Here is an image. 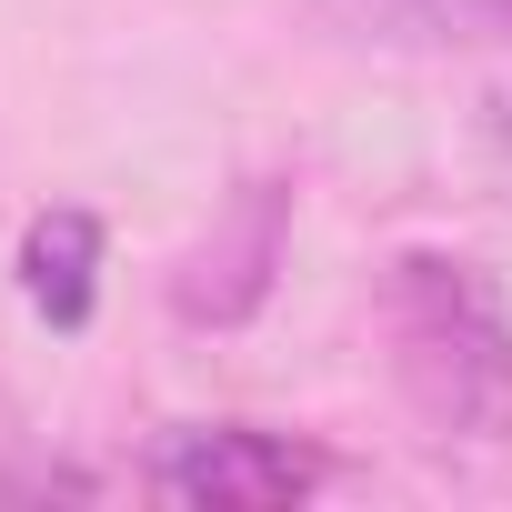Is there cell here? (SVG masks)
<instances>
[{
	"label": "cell",
	"instance_id": "obj_3",
	"mask_svg": "<svg viewBox=\"0 0 512 512\" xmlns=\"http://www.w3.org/2000/svg\"><path fill=\"white\" fill-rule=\"evenodd\" d=\"M282 231H292V191L282 181H241L211 231L171 262V312L191 332H241L251 312L272 302V272H282Z\"/></svg>",
	"mask_w": 512,
	"mask_h": 512
},
{
	"label": "cell",
	"instance_id": "obj_4",
	"mask_svg": "<svg viewBox=\"0 0 512 512\" xmlns=\"http://www.w3.org/2000/svg\"><path fill=\"white\" fill-rule=\"evenodd\" d=\"M21 302L51 322V332H81L91 302H101V221L81 201H51L31 231H21Z\"/></svg>",
	"mask_w": 512,
	"mask_h": 512
},
{
	"label": "cell",
	"instance_id": "obj_5",
	"mask_svg": "<svg viewBox=\"0 0 512 512\" xmlns=\"http://www.w3.org/2000/svg\"><path fill=\"white\" fill-rule=\"evenodd\" d=\"M422 11L462 41H512V0H422Z\"/></svg>",
	"mask_w": 512,
	"mask_h": 512
},
{
	"label": "cell",
	"instance_id": "obj_2",
	"mask_svg": "<svg viewBox=\"0 0 512 512\" xmlns=\"http://www.w3.org/2000/svg\"><path fill=\"white\" fill-rule=\"evenodd\" d=\"M312 482H322V452L262 422H181L151 452V492L191 512H292Z\"/></svg>",
	"mask_w": 512,
	"mask_h": 512
},
{
	"label": "cell",
	"instance_id": "obj_1",
	"mask_svg": "<svg viewBox=\"0 0 512 512\" xmlns=\"http://www.w3.org/2000/svg\"><path fill=\"white\" fill-rule=\"evenodd\" d=\"M382 342H392V382L422 432H442V442L512 432V312L482 262L402 251L382 272Z\"/></svg>",
	"mask_w": 512,
	"mask_h": 512
}]
</instances>
